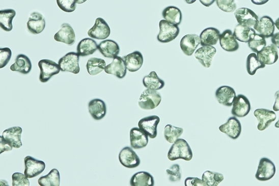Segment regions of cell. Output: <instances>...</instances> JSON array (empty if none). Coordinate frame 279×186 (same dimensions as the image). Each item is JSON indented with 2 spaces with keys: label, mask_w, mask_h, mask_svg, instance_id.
Wrapping results in <instances>:
<instances>
[{
  "label": "cell",
  "mask_w": 279,
  "mask_h": 186,
  "mask_svg": "<svg viewBox=\"0 0 279 186\" xmlns=\"http://www.w3.org/2000/svg\"><path fill=\"white\" fill-rule=\"evenodd\" d=\"M192 158V150L188 142L183 139H178L168 153V158L171 161L179 159L190 161Z\"/></svg>",
  "instance_id": "obj_1"
},
{
  "label": "cell",
  "mask_w": 279,
  "mask_h": 186,
  "mask_svg": "<svg viewBox=\"0 0 279 186\" xmlns=\"http://www.w3.org/2000/svg\"><path fill=\"white\" fill-rule=\"evenodd\" d=\"M161 101V96L158 91L147 89L140 96L138 104L142 109L150 110L158 107Z\"/></svg>",
  "instance_id": "obj_2"
},
{
  "label": "cell",
  "mask_w": 279,
  "mask_h": 186,
  "mask_svg": "<svg viewBox=\"0 0 279 186\" xmlns=\"http://www.w3.org/2000/svg\"><path fill=\"white\" fill-rule=\"evenodd\" d=\"M160 32L157 39L160 43H170L176 39L180 32L178 26L171 24L165 20H161L159 22Z\"/></svg>",
  "instance_id": "obj_3"
},
{
  "label": "cell",
  "mask_w": 279,
  "mask_h": 186,
  "mask_svg": "<svg viewBox=\"0 0 279 186\" xmlns=\"http://www.w3.org/2000/svg\"><path fill=\"white\" fill-rule=\"evenodd\" d=\"M38 66L40 69L39 80L42 83H47L53 75L59 73L61 71L58 64L49 60H40Z\"/></svg>",
  "instance_id": "obj_4"
},
{
  "label": "cell",
  "mask_w": 279,
  "mask_h": 186,
  "mask_svg": "<svg viewBox=\"0 0 279 186\" xmlns=\"http://www.w3.org/2000/svg\"><path fill=\"white\" fill-rule=\"evenodd\" d=\"M275 173L276 167L274 163L268 158H263L260 160L255 177L259 181H266L274 177Z\"/></svg>",
  "instance_id": "obj_5"
},
{
  "label": "cell",
  "mask_w": 279,
  "mask_h": 186,
  "mask_svg": "<svg viewBox=\"0 0 279 186\" xmlns=\"http://www.w3.org/2000/svg\"><path fill=\"white\" fill-rule=\"evenodd\" d=\"M79 56L77 53L69 52L63 57L58 62L61 71L78 74L80 72L79 65Z\"/></svg>",
  "instance_id": "obj_6"
},
{
  "label": "cell",
  "mask_w": 279,
  "mask_h": 186,
  "mask_svg": "<svg viewBox=\"0 0 279 186\" xmlns=\"http://www.w3.org/2000/svg\"><path fill=\"white\" fill-rule=\"evenodd\" d=\"M160 119L159 116L152 115L142 119L138 121V126L140 129L146 133L151 139H154L158 135L157 127L159 125Z\"/></svg>",
  "instance_id": "obj_7"
},
{
  "label": "cell",
  "mask_w": 279,
  "mask_h": 186,
  "mask_svg": "<svg viewBox=\"0 0 279 186\" xmlns=\"http://www.w3.org/2000/svg\"><path fill=\"white\" fill-rule=\"evenodd\" d=\"M234 14L238 24L253 28L259 19L257 14L246 8L236 9Z\"/></svg>",
  "instance_id": "obj_8"
},
{
  "label": "cell",
  "mask_w": 279,
  "mask_h": 186,
  "mask_svg": "<svg viewBox=\"0 0 279 186\" xmlns=\"http://www.w3.org/2000/svg\"><path fill=\"white\" fill-rule=\"evenodd\" d=\"M24 164L25 167L24 174L28 178L38 176L44 172L46 167L43 161L37 160L29 155L25 158Z\"/></svg>",
  "instance_id": "obj_9"
},
{
  "label": "cell",
  "mask_w": 279,
  "mask_h": 186,
  "mask_svg": "<svg viewBox=\"0 0 279 186\" xmlns=\"http://www.w3.org/2000/svg\"><path fill=\"white\" fill-rule=\"evenodd\" d=\"M111 34V29L102 17L96 19L95 25L88 32L89 36L98 40L107 39Z\"/></svg>",
  "instance_id": "obj_10"
},
{
  "label": "cell",
  "mask_w": 279,
  "mask_h": 186,
  "mask_svg": "<svg viewBox=\"0 0 279 186\" xmlns=\"http://www.w3.org/2000/svg\"><path fill=\"white\" fill-rule=\"evenodd\" d=\"M232 114L236 117H245L251 110V103L248 98L243 95L237 96L232 104Z\"/></svg>",
  "instance_id": "obj_11"
},
{
  "label": "cell",
  "mask_w": 279,
  "mask_h": 186,
  "mask_svg": "<svg viewBox=\"0 0 279 186\" xmlns=\"http://www.w3.org/2000/svg\"><path fill=\"white\" fill-rule=\"evenodd\" d=\"M275 22L268 16H264L254 27L256 32L264 37L265 38L272 37L275 32Z\"/></svg>",
  "instance_id": "obj_12"
},
{
  "label": "cell",
  "mask_w": 279,
  "mask_h": 186,
  "mask_svg": "<svg viewBox=\"0 0 279 186\" xmlns=\"http://www.w3.org/2000/svg\"><path fill=\"white\" fill-rule=\"evenodd\" d=\"M254 114L258 120V129L259 131L265 130L276 119L275 113L268 109H257Z\"/></svg>",
  "instance_id": "obj_13"
},
{
  "label": "cell",
  "mask_w": 279,
  "mask_h": 186,
  "mask_svg": "<svg viewBox=\"0 0 279 186\" xmlns=\"http://www.w3.org/2000/svg\"><path fill=\"white\" fill-rule=\"evenodd\" d=\"M119 158L121 164L128 168H135L141 165V160L131 148L126 147L121 150Z\"/></svg>",
  "instance_id": "obj_14"
},
{
  "label": "cell",
  "mask_w": 279,
  "mask_h": 186,
  "mask_svg": "<svg viewBox=\"0 0 279 186\" xmlns=\"http://www.w3.org/2000/svg\"><path fill=\"white\" fill-rule=\"evenodd\" d=\"M219 130L230 138L236 140L241 135L242 126L240 121L236 116H232L226 123L219 127Z\"/></svg>",
  "instance_id": "obj_15"
},
{
  "label": "cell",
  "mask_w": 279,
  "mask_h": 186,
  "mask_svg": "<svg viewBox=\"0 0 279 186\" xmlns=\"http://www.w3.org/2000/svg\"><path fill=\"white\" fill-rule=\"evenodd\" d=\"M217 53V50L213 46H202L194 54L196 59L205 68H209L212 65L213 58Z\"/></svg>",
  "instance_id": "obj_16"
},
{
  "label": "cell",
  "mask_w": 279,
  "mask_h": 186,
  "mask_svg": "<svg viewBox=\"0 0 279 186\" xmlns=\"http://www.w3.org/2000/svg\"><path fill=\"white\" fill-rule=\"evenodd\" d=\"M200 44V37L195 34L185 35L180 42V46L183 54L188 56L193 55Z\"/></svg>",
  "instance_id": "obj_17"
},
{
  "label": "cell",
  "mask_w": 279,
  "mask_h": 186,
  "mask_svg": "<svg viewBox=\"0 0 279 186\" xmlns=\"http://www.w3.org/2000/svg\"><path fill=\"white\" fill-rule=\"evenodd\" d=\"M236 97L235 90L228 86L220 87L216 91L217 101L225 107H232Z\"/></svg>",
  "instance_id": "obj_18"
},
{
  "label": "cell",
  "mask_w": 279,
  "mask_h": 186,
  "mask_svg": "<svg viewBox=\"0 0 279 186\" xmlns=\"http://www.w3.org/2000/svg\"><path fill=\"white\" fill-rule=\"evenodd\" d=\"M127 67L123 58L117 56L114 58L111 63L109 64L104 71L107 74H113L120 79L124 78L127 73Z\"/></svg>",
  "instance_id": "obj_19"
},
{
  "label": "cell",
  "mask_w": 279,
  "mask_h": 186,
  "mask_svg": "<svg viewBox=\"0 0 279 186\" xmlns=\"http://www.w3.org/2000/svg\"><path fill=\"white\" fill-rule=\"evenodd\" d=\"M54 38L57 42L72 45L75 41L74 29L68 23H64L62 25L60 30L54 35Z\"/></svg>",
  "instance_id": "obj_20"
},
{
  "label": "cell",
  "mask_w": 279,
  "mask_h": 186,
  "mask_svg": "<svg viewBox=\"0 0 279 186\" xmlns=\"http://www.w3.org/2000/svg\"><path fill=\"white\" fill-rule=\"evenodd\" d=\"M259 60L265 65H271L276 63L278 59V50L276 46L272 44L258 52Z\"/></svg>",
  "instance_id": "obj_21"
},
{
  "label": "cell",
  "mask_w": 279,
  "mask_h": 186,
  "mask_svg": "<svg viewBox=\"0 0 279 186\" xmlns=\"http://www.w3.org/2000/svg\"><path fill=\"white\" fill-rule=\"evenodd\" d=\"M130 135L132 148L139 149L147 146L149 137L139 127H133L130 130Z\"/></svg>",
  "instance_id": "obj_22"
},
{
  "label": "cell",
  "mask_w": 279,
  "mask_h": 186,
  "mask_svg": "<svg viewBox=\"0 0 279 186\" xmlns=\"http://www.w3.org/2000/svg\"><path fill=\"white\" fill-rule=\"evenodd\" d=\"M219 40L220 46L227 51L233 52L239 49L240 46L237 39L229 29L220 35Z\"/></svg>",
  "instance_id": "obj_23"
},
{
  "label": "cell",
  "mask_w": 279,
  "mask_h": 186,
  "mask_svg": "<svg viewBox=\"0 0 279 186\" xmlns=\"http://www.w3.org/2000/svg\"><path fill=\"white\" fill-rule=\"evenodd\" d=\"M27 27L29 31L33 34L41 33L45 28L44 16L38 12L32 13L27 22Z\"/></svg>",
  "instance_id": "obj_24"
},
{
  "label": "cell",
  "mask_w": 279,
  "mask_h": 186,
  "mask_svg": "<svg viewBox=\"0 0 279 186\" xmlns=\"http://www.w3.org/2000/svg\"><path fill=\"white\" fill-rule=\"evenodd\" d=\"M126 63L127 70L135 72L142 68L144 63V58L141 52L135 51L123 57Z\"/></svg>",
  "instance_id": "obj_25"
},
{
  "label": "cell",
  "mask_w": 279,
  "mask_h": 186,
  "mask_svg": "<svg viewBox=\"0 0 279 186\" xmlns=\"http://www.w3.org/2000/svg\"><path fill=\"white\" fill-rule=\"evenodd\" d=\"M22 129L19 126H14L5 130L3 134V136L9 143L12 145L13 147L19 149L22 147L21 141Z\"/></svg>",
  "instance_id": "obj_26"
},
{
  "label": "cell",
  "mask_w": 279,
  "mask_h": 186,
  "mask_svg": "<svg viewBox=\"0 0 279 186\" xmlns=\"http://www.w3.org/2000/svg\"><path fill=\"white\" fill-rule=\"evenodd\" d=\"M98 49L106 58H115L120 53L119 45L113 40H105L98 45Z\"/></svg>",
  "instance_id": "obj_27"
},
{
  "label": "cell",
  "mask_w": 279,
  "mask_h": 186,
  "mask_svg": "<svg viewBox=\"0 0 279 186\" xmlns=\"http://www.w3.org/2000/svg\"><path fill=\"white\" fill-rule=\"evenodd\" d=\"M89 110L93 118L96 120H100L106 115V103L102 100L96 98L89 102Z\"/></svg>",
  "instance_id": "obj_28"
},
{
  "label": "cell",
  "mask_w": 279,
  "mask_h": 186,
  "mask_svg": "<svg viewBox=\"0 0 279 186\" xmlns=\"http://www.w3.org/2000/svg\"><path fill=\"white\" fill-rule=\"evenodd\" d=\"M220 32L214 28H208L200 34L202 46H213L216 45L219 39Z\"/></svg>",
  "instance_id": "obj_29"
},
{
  "label": "cell",
  "mask_w": 279,
  "mask_h": 186,
  "mask_svg": "<svg viewBox=\"0 0 279 186\" xmlns=\"http://www.w3.org/2000/svg\"><path fill=\"white\" fill-rule=\"evenodd\" d=\"M32 63L30 59L24 55L17 56L15 62L10 67L11 71L22 74H28L32 70Z\"/></svg>",
  "instance_id": "obj_30"
},
{
  "label": "cell",
  "mask_w": 279,
  "mask_h": 186,
  "mask_svg": "<svg viewBox=\"0 0 279 186\" xmlns=\"http://www.w3.org/2000/svg\"><path fill=\"white\" fill-rule=\"evenodd\" d=\"M233 34L238 41L248 43L257 34V32L253 28L238 24L235 27Z\"/></svg>",
  "instance_id": "obj_31"
},
{
  "label": "cell",
  "mask_w": 279,
  "mask_h": 186,
  "mask_svg": "<svg viewBox=\"0 0 279 186\" xmlns=\"http://www.w3.org/2000/svg\"><path fill=\"white\" fill-rule=\"evenodd\" d=\"M98 44L91 38H85L81 40L77 45V54L80 57L93 55L98 49Z\"/></svg>",
  "instance_id": "obj_32"
},
{
  "label": "cell",
  "mask_w": 279,
  "mask_h": 186,
  "mask_svg": "<svg viewBox=\"0 0 279 186\" xmlns=\"http://www.w3.org/2000/svg\"><path fill=\"white\" fill-rule=\"evenodd\" d=\"M132 186H154V177L147 172H138L132 176L130 180Z\"/></svg>",
  "instance_id": "obj_33"
},
{
  "label": "cell",
  "mask_w": 279,
  "mask_h": 186,
  "mask_svg": "<svg viewBox=\"0 0 279 186\" xmlns=\"http://www.w3.org/2000/svg\"><path fill=\"white\" fill-rule=\"evenodd\" d=\"M143 83L147 89L156 91L161 90L165 86L164 81L161 79L155 71L151 72L144 77Z\"/></svg>",
  "instance_id": "obj_34"
},
{
  "label": "cell",
  "mask_w": 279,
  "mask_h": 186,
  "mask_svg": "<svg viewBox=\"0 0 279 186\" xmlns=\"http://www.w3.org/2000/svg\"><path fill=\"white\" fill-rule=\"evenodd\" d=\"M162 15L164 20L171 24L178 26L182 20V14L181 10L176 7H168L162 11Z\"/></svg>",
  "instance_id": "obj_35"
},
{
  "label": "cell",
  "mask_w": 279,
  "mask_h": 186,
  "mask_svg": "<svg viewBox=\"0 0 279 186\" xmlns=\"http://www.w3.org/2000/svg\"><path fill=\"white\" fill-rule=\"evenodd\" d=\"M16 13L14 9H5L0 11V26L6 32L13 30V20Z\"/></svg>",
  "instance_id": "obj_36"
},
{
  "label": "cell",
  "mask_w": 279,
  "mask_h": 186,
  "mask_svg": "<svg viewBox=\"0 0 279 186\" xmlns=\"http://www.w3.org/2000/svg\"><path fill=\"white\" fill-rule=\"evenodd\" d=\"M105 61L98 58H91L87 63L86 68L91 75H96L102 72L105 69Z\"/></svg>",
  "instance_id": "obj_37"
},
{
  "label": "cell",
  "mask_w": 279,
  "mask_h": 186,
  "mask_svg": "<svg viewBox=\"0 0 279 186\" xmlns=\"http://www.w3.org/2000/svg\"><path fill=\"white\" fill-rule=\"evenodd\" d=\"M38 183L40 186H60L61 175L57 169L52 170L47 175L40 177Z\"/></svg>",
  "instance_id": "obj_38"
},
{
  "label": "cell",
  "mask_w": 279,
  "mask_h": 186,
  "mask_svg": "<svg viewBox=\"0 0 279 186\" xmlns=\"http://www.w3.org/2000/svg\"><path fill=\"white\" fill-rule=\"evenodd\" d=\"M224 179L222 174L207 171L203 173L202 180L205 186H217L221 183Z\"/></svg>",
  "instance_id": "obj_39"
},
{
  "label": "cell",
  "mask_w": 279,
  "mask_h": 186,
  "mask_svg": "<svg viewBox=\"0 0 279 186\" xmlns=\"http://www.w3.org/2000/svg\"><path fill=\"white\" fill-rule=\"evenodd\" d=\"M266 65L261 62L255 53L249 54L247 58L246 69L249 75H254L259 69L264 68Z\"/></svg>",
  "instance_id": "obj_40"
},
{
  "label": "cell",
  "mask_w": 279,
  "mask_h": 186,
  "mask_svg": "<svg viewBox=\"0 0 279 186\" xmlns=\"http://www.w3.org/2000/svg\"><path fill=\"white\" fill-rule=\"evenodd\" d=\"M183 131L182 127L168 124L165 126L164 131L165 140L170 143L173 144L183 135Z\"/></svg>",
  "instance_id": "obj_41"
},
{
  "label": "cell",
  "mask_w": 279,
  "mask_h": 186,
  "mask_svg": "<svg viewBox=\"0 0 279 186\" xmlns=\"http://www.w3.org/2000/svg\"><path fill=\"white\" fill-rule=\"evenodd\" d=\"M248 45L254 53L258 54L266 46L265 38L257 33L248 42Z\"/></svg>",
  "instance_id": "obj_42"
},
{
  "label": "cell",
  "mask_w": 279,
  "mask_h": 186,
  "mask_svg": "<svg viewBox=\"0 0 279 186\" xmlns=\"http://www.w3.org/2000/svg\"><path fill=\"white\" fill-rule=\"evenodd\" d=\"M218 8L226 13L234 12L237 6L235 0H216Z\"/></svg>",
  "instance_id": "obj_43"
},
{
  "label": "cell",
  "mask_w": 279,
  "mask_h": 186,
  "mask_svg": "<svg viewBox=\"0 0 279 186\" xmlns=\"http://www.w3.org/2000/svg\"><path fill=\"white\" fill-rule=\"evenodd\" d=\"M59 8L66 13H72L76 9L77 0H57Z\"/></svg>",
  "instance_id": "obj_44"
},
{
  "label": "cell",
  "mask_w": 279,
  "mask_h": 186,
  "mask_svg": "<svg viewBox=\"0 0 279 186\" xmlns=\"http://www.w3.org/2000/svg\"><path fill=\"white\" fill-rule=\"evenodd\" d=\"M167 175L170 181L173 182H178L182 178L181 168L179 165H173L170 168L166 171Z\"/></svg>",
  "instance_id": "obj_45"
},
{
  "label": "cell",
  "mask_w": 279,
  "mask_h": 186,
  "mask_svg": "<svg viewBox=\"0 0 279 186\" xmlns=\"http://www.w3.org/2000/svg\"><path fill=\"white\" fill-rule=\"evenodd\" d=\"M13 186H29L30 181L29 178L25 175L19 172H16L12 176Z\"/></svg>",
  "instance_id": "obj_46"
},
{
  "label": "cell",
  "mask_w": 279,
  "mask_h": 186,
  "mask_svg": "<svg viewBox=\"0 0 279 186\" xmlns=\"http://www.w3.org/2000/svg\"><path fill=\"white\" fill-rule=\"evenodd\" d=\"M11 56H12V51L10 48L0 49V68H3L8 65Z\"/></svg>",
  "instance_id": "obj_47"
},
{
  "label": "cell",
  "mask_w": 279,
  "mask_h": 186,
  "mask_svg": "<svg viewBox=\"0 0 279 186\" xmlns=\"http://www.w3.org/2000/svg\"><path fill=\"white\" fill-rule=\"evenodd\" d=\"M184 185L186 186H205L202 180L197 177H188L186 178Z\"/></svg>",
  "instance_id": "obj_48"
},
{
  "label": "cell",
  "mask_w": 279,
  "mask_h": 186,
  "mask_svg": "<svg viewBox=\"0 0 279 186\" xmlns=\"http://www.w3.org/2000/svg\"><path fill=\"white\" fill-rule=\"evenodd\" d=\"M13 148L12 145L6 141L3 136L0 137V154L12 150Z\"/></svg>",
  "instance_id": "obj_49"
},
{
  "label": "cell",
  "mask_w": 279,
  "mask_h": 186,
  "mask_svg": "<svg viewBox=\"0 0 279 186\" xmlns=\"http://www.w3.org/2000/svg\"><path fill=\"white\" fill-rule=\"evenodd\" d=\"M275 101L273 106V110L275 112L279 111V91H277L275 94Z\"/></svg>",
  "instance_id": "obj_50"
},
{
  "label": "cell",
  "mask_w": 279,
  "mask_h": 186,
  "mask_svg": "<svg viewBox=\"0 0 279 186\" xmlns=\"http://www.w3.org/2000/svg\"><path fill=\"white\" fill-rule=\"evenodd\" d=\"M271 42L279 49V32L273 35L271 37Z\"/></svg>",
  "instance_id": "obj_51"
},
{
  "label": "cell",
  "mask_w": 279,
  "mask_h": 186,
  "mask_svg": "<svg viewBox=\"0 0 279 186\" xmlns=\"http://www.w3.org/2000/svg\"><path fill=\"white\" fill-rule=\"evenodd\" d=\"M201 3L206 7H209L216 2V0H200Z\"/></svg>",
  "instance_id": "obj_52"
},
{
  "label": "cell",
  "mask_w": 279,
  "mask_h": 186,
  "mask_svg": "<svg viewBox=\"0 0 279 186\" xmlns=\"http://www.w3.org/2000/svg\"><path fill=\"white\" fill-rule=\"evenodd\" d=\"M252 2L257 5H263L266 4L269 0H251Z\"/></svg>",
  "instance_id": "obj_53"
},
{
  "label": "cell",
  "mask_w": 279,
  "mask_h": 186,
  "mask_svg": "<svg viewBox=\"0 0 279 186\" xmlns=\"http://www.w3.org/2000/svg\"><path fill=\"white\" fill-rule=\"evenodd\" d=\"M185 2L188 4H192L194 3L197 0H185Z\"/></svg>",
  "instance_id": "obj_54"
},
{
  "label": "cell",
  "mask_w": 279,
  "mask_h": 186,
  "mask_svg": "<svg viewBox=\"0 0 279 186\" xmlns=\"http://www.w3.org/2000/svg\"><path fill=\"white\" fill-rule=\"evenodd\" d=\"M275 27H276V28L278 29V30L279 31V17L276 20V21L275 22Z\"/></svg>",
  "instance_id": "obj_55"
},
{
  "label": "cell",
  "mask_w": 279,
  "mask_h": 186,
  "mask_svg": "<svg viewBox=\"0 0 279 186\" xmlns=\"http://www.w3.org/2000/svg\"><path fill=\"white\" fill-rule=\"evenodd\" d=\"M87 0H77V4H82L86 2Z\"/></svg>",
  "instance_id": "obj_56"
},
{
  "label": "cell",
  "mask_w": 279,
  "mask_h": 186,
  "mask_svg": "<svg viewBox=\"0 0 279 186\" xmlns=\"http://www.w3.org/2000/svg\"><path fill=\"white\" fill-rule=\"evenodd\" d=\"M275 126L276 127V128H279V119L275 124Z\"/></svg>",
  "instance_id": "obj_57"
}]
</instances>
